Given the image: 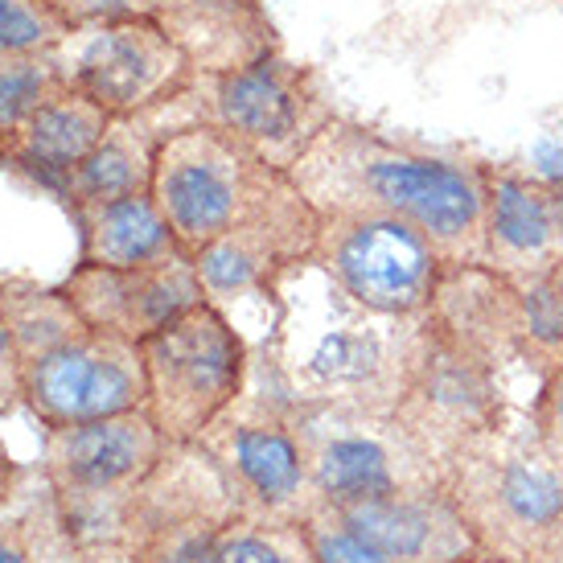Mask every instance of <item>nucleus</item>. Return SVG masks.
Returning <instances> with one entry per match:
<instances>
[{
  "mask_svg": "<svg viewBox=\"0 0 563 563\" xmlns=\"http://www.w3.org/2000/svg\"><path fill=\"white\" fill-rule=\"evenodd\" d=\"M219 563H317L305 518L235 515L219 534Z\"/></svg>",
  "mask_w": 563,
  "mask_h": 563,
  "instance_id": "obj_25",
  "label": "nucleus"
},
{
  "mask_svg": "<svg viewBox=\"0 0 563 563\" xmlns=\"http://www.w3.org/2000/svg\"><path fill=\"white\" fill-rule=\"evenodd\" d=\"M305 527H309V539H313L317 563H387L333 506L313 501L309 515H305Z\"/></svg>",
  "mask_w": 563,
  "mask_h": 563,
  "instance_id": "obj_28",
  "label": "nucleus"
},
{
  "mask_svg": "<svg viewBox=\"0 0 563 563\" xmlns=\"http://www.w3.org/2000/svg\"><path fill=\"white\" fill-rule=\"evenodd\" d=\"M153 16L198 75H222L280 54L276 25L260 0H157Z\"/></svg>",
  "mask_w": 563,
  "mask_h": 563,
  "instance_id": "obj_20",
  "label": "nucleus"
},
{
  "mask_svg": "<svg viewBox=\"0 0 563 563\" xmlns=\"http://www.w3.org/2000/svg\"><path fill=\"white\" fill-rule=\"evenodd\" d=\"M555 264L548 181L485 165V267L510 284H527L551 276Z\"/></svg>",
  "mask_w": 563,
  "mask_h": 563,
  "instance_id": "obj_19",
  "label": "nucleus"
},
{
  "mask_svg": "<svg viewBox=\"0 0 563 563\" xmlns=\"http://www.w3.org/2000/svg\"><path fill=\"white\" fill-rule=\"evenodd\" d=\"M0 317H4V329H9V342L16 350L21 371L87 329L75 300L66 297L63 288H46V284L33 280L0 284Z\"/></svg>",
  "mask_w": 563,
  "mask_h": 563,
  "instance_id": "obj_24",
  "label": "nucleus"
},
{
  "mask_svg": "<svg viewBox=\"0 0 563 563\" xmlns=\"http://www.w3.org/2000/svg\"><path fill=\"white\" fill-rule=\"evenodd\" d=\"M428 321L489 366L527 358V325L518 284L485 264H444L432 292Z\"/></svg>",
  "mask_w": 563,
  "mask_h": 563,
  "instance_id": "obj_18",
  "label": "nucleus"
},
{
  "mask_svg": "<svg viewBox=\"0 0 563 563\" xmlns=\"http://www.w3.org/2000/svg\"><path fill=\"white\" fill-rule=\"evenodd\" d=\"M63 87L87 95L108 115H153L198 82L189 54L157 16L79 25L49 49Z\"/></svg>",
  "mask_w": 563,
  "mask_h": 563,
  "instance_id": "obj_7",
  "label": "nucleus"
},
{
  "mask_svg": "<svg viewBox=\"0 0 563 563\" xmlns=\"http://www.w3.org/2000/svg\"><path fill=\"white\" fill-rule=\"evenodd\" d=\"M292 428L313 501L321 506H354L444 482V461L395 411L297 404Z\"/></svg>",
  "mask_w": 563,
  "mask_h": 563,
  "instance_id": "obj_4",
  "label": "nucleus"
},
{
  "mask_svg": "<svg viewBox=\"0 0 563 563\" xmlns=\"http://www.w3.org/2000/svg\"><path fill=\"white\" fill-rule=\"evenodd\" d=\"M395 416L444 461L465 440L506 420L501 371L423 317V338Z\"/></svg>",
  "mask_w": 563,
  "mask_h": 563,
  "instance_id": "obj_14",
  "label": "nucleus"
},
{
  "mask_svg": "<svg viewBox=\"0 0 563 563\" xmlns=\"http://www.w3.org/2000/svg\"><path fill=\"white\" fill-rule=\"evenodd\" d=\"M551 292H555V305H560V321H563V264L551 267Z\"/></svg>",
  "mask_w": 563,
  "mask_h": 563,
  "instance_id": "obj_35",
  "label": "nucleus"
},
{
  "mask_svg": "<svg viewBox=\"0 0 563 563\" xmlns=\"http://www.w3.org/2000/svg\"><path fill=\"white\" fill-rule=\"evenodd\" d=\"M272 362V358H267ZM292 395L272 366V395L243 407V399L222 411L202 432L210 461L235 489L239 515L255 518H305L313 506L309 470L300 456V440L292 428Z\"/></svg>",
  "mask_w": 563,
  "mask_h": 563,
  "instance_id": "obj_11",
  "label": "nucleus"
},
{
  "mask_svg": "<svg viewBox=\"0 0 563 563\" xmlns=\"http://www.w3.org/2000/svg\"><path fill=\"white\" fill-rule=\"evenodd\" d=\"M235 515V489L202 444H169L128 501V560L219 563V534Z\"/></svg>",
  "mask_w": 563,
  "mask_h": 563,
  "instance_id": "obj_9",
  "label": "nucleus"
},
{
  "mask_svg": "<svg viewBox=\"0 0 563 563\" xmlns=\"http://www.w3.org/2000/svg\"><path fill=\"white\" fill-rule=\"evenodd\" d=\"M111 120L115 115H108L87 95L58 87L9 132V141L0 144V165L58 189L66 173L82 165L87 153L103 141Z\"/></svg>",
  "mask_w": 563,
  "mask_h": 563,
  "instance_id": "obj_21",
  "label": "nucleus"
},
{
  "mask_svg": "<svg viewBox=\"0 0 563 563\" xmlns=\"http://www.w3.org/2000/svg\"><path fill=\"white\" fill-rule=\"evenodd\" d=\"M58 87H63V79H58L49 54L0 63V144L9 141V132H13L46 95L58 91Z\"/></svg>",
  "mask_w": 563,
  "mask_h": 563,
  "instance_id": "obj_27",
  "label": "nucleus"
},
{
  "mask_svg": "<svg viewBox=\"0 0 563 563\" xmlns=\"http://www.w3.org/2000/svg\"><path fill=\"white\" fill-rule=\"evenodd\" d=\"M16 399L46 428L141 411L148 399L141 345L103 329H82L79 338H70L21 371Z\"/></svg>",
  "mask_w": 563,
  "mask_h": 563,
  "instance_id": "obj_13",
  "label": "nucleus"
},
{
  "mask_svg": "<svg viewBox=\"0 0 563 563\" xmlns=\"http://www.w3.org/2000/svg\"><path fill=\"white\" fill-rule=\"evenodd\" d=\"M169 440L161 437L148 411H124L108 420L49 428L42 477L58 494H108L132 498L136 485L161 465Z\"/></svg>",
  "mask_w": 563,
  "mask_h": 563,
  "instance_id": "obj_16",
  "label": "nucleus"
},
{
  "mask_svg": "<svg viewBox=\"0 0 563 563\" xmlns=\"http://www.w3.org/2000/svg\"><path fill=\"white\" fill-rule=\"evenodd\" d=\"M548 214L551 239H555V260L563 264V177H548Z\"/></svg>",
  "mask_w": 563,
  "mask_h": 563,
  "instance_id": "obj_32",
  "label": "nucleus"
},
{
  "mask_svg": "<svg viewBox=\"0 0 563 563\" xmlns=\"http://www.w3.org/2000/svg\"><path fill=\"white\" fill-rule=\"evenodd\" d=\"M0 563H33V548L21 527H0Z\"/></svg>",
  "mask_w": 563,
  "mask_h": 563,
  "instance_id": "obj_33",
  "label": "nucleus"
},
{
  "mask_svg": "<svg viewBox=\"0 0 563 563\" xmlns=\"http://www.w3.org/2000/svg\"><path fill=\"white\" fill-rule=\"evenodd\" d=\"M461 563H501V560H494V555H485V551H477V555H470V560H461Z\"/></svg>",
  "mask_w": 563,
  "mask_h": 563,
  "instance_id": "obj_36",
  "label": "nucleus"
},
{
  "mask_svg": "<svg viewBox=\"0 0 563 563\" xmlns=\"http://www.w3.org/2000/svg\"><path fill=\"white\" fill-rule=\"evenodd\" d=\"M75 222L82 235L79 264L99 267H141L161 264L169 255H181V243L173 235L169 219L161 214L153 194H132L115 202L75 206Z\"/></svg>",
  "mask_w": 563,
  "mask_h": 563,
  "instance_id": "obj_22",
  "label": "nucleus"
},
{
  "mask_svg": "<svg viewBox=\"0 0 563 563\" xmlns=\"http://www.w3.org/2000/svg\"><path fill=\"white\" fill-rule=\"evenodd\" d=\"M66 33L70 25L49 0H0V63L49 54Z\"/></svg>",
  "mask_w": 563,
  "mask_h": 563,
  "instance_id": "obj_26",
  "label": "nucleus"
},
{
  "mask_svg": "<svg viewBox=\"0 0 563 563\" xmlns=\"http://www.w3.org/2000/svg\"><path fill=\"white\" fill-rule=\"evenodd\" d=\"M141 354L148 383L144 411L169 444H198L247 383V342L210 300L144 338Z\"/></svg>",
  "mask_w": 563,
  "mask_h": 563,
  "instance_id": "obj_6",
  "label": "nucleus"
},
{
  "mask_svg": "<svg viewBox=\"0 0 563 563\" xmlns=\"http://www.w3.org/2000/svg\"><path fill=\"white\" fill-rule=\"evenodd\" d=\"M333 510H342L345 522L387 563H461L482 551L444 482Z\"/></svg>",
  "mask_w": 563,
  "mask_h": 563,
  "instance_id": "obj_17",
  "label": "nucleus"
},
{
  "mask_svg": "<svg viewBox=\"0 0 563 563\" xmlns=\"http://www.w3.org/2000/svg\"><path fill=\"white\" fill-rule=\"evenodd\" d=\"M198 79L206 82V124L231 132L280 173H292L317 136L338 120L317 70L280 54Z\"/></svg>",
  "mask_w": 563,
  "mask_h": 563,
  "instance_id": "obj_8",
  "label": "nucleus"
},
{
  "mask_svg": "<svg viewBox=\"0 0 563 563\" xmlns=\"http://www.w3.org/2000/svg\"><path fill=\"white\" fill-rule=\"evenodd\" d=\"M63 292L75 300L87 329H103L136 345L206 300L194 255L186 251L141 267L79 264L66 276Z\"/></svg>",
  "mask_w": 563,
  "mask_h": 563,
  "instance_id": "obj_15",
  "label": "nucleus"
},
{
  "mask_svg": "<svg viewBox=\"0 0 563 563\" xmlns=\"http://www.w3.org/2000/svg\"><path fill=\"white\" fill-rule=\"evenodd\" d=\"M317 214H378L416 227L444 264H485V165L423 153L333 120L288 173Z\"/></svg>",
  "mask_w": 563,
  "mask_h": 563,
  "instance_id": "obj_1",
  "label": "nucleus"
},
{
  "mask_svg": "<svg viewBox=\"0 0 563 563\" xmlns=\"http://www.w3.org/2000/svg\"><path fill=\"white\" fill-rule=\"evenodd\" d=\"M317 235H321V214L297 189V181L284 177L231 231H222L214 243H206L194 255L206 300L222 309V300L260 297V292L276 297V288L292 272L313 264Z\"/></svg>",
  "mask_w": 563,
  "mask_h": 563,
  "instance_id": "obj_12",
  "label": "nucleus"
},
{
  "mask_svg": "<svg viewBox=\"0 0 563 563\" xmlns=\"http://www.w3.org/2000/svg\"><path fill=\"white\" fill-rule=\"evenodd\" d=\"M16 395H21V362H16V350L9 342L4 317H0V404H9Z\"/></svg>",
  "mask_w": 563,
  "mask_h": 563,
  "instance_id": "obj_31",
  "label": "nucleus"
},
{
  "mask_svg": "<svg viewBox=\"0 0 563 563\" xmlns=\"http://www.w3.org/2000/svg\"><path fill=\"white\" fill-rule=\"evenodd\" d=\"M13 485H16V461L0 449V510L9 506V498H13Z\"/></svg>",
  "mask_w": 563,
  "mask_h": 563,
  "instance_id": "obj_34",
  "label": "nucleus"
},
{
  "mask_svg": "<svg viewBox=\"0 0 563 563\" xmlns=\"http://www.w3.org/2000/svg\"><path fill=\"white\" fill-rule=\"evenodd\" d=\"M144 120L148 115L111 120L103 141L87 153V161L66 173L58 194L70 202V210L75 206L115 202V198H132V194L153 189V165H157V148L165 132H148Z\"/></svg>",
  "mask_w": 563,
  "mask_h": 563,
  "instance_id": "obj_23",
  "label": "nucleus"
},
{
  "mask_svg": "<svg viewBox=\"0 0 563 563\" xmlns=\"http://www.w3.org/2000/svg\"><path fill=\"white\" fill-rule=\"evenodd\" d=\"M531 428L551 461L563 465V362L543 371V383H539V395H534L531 407Z\"/></svg>",
  "mask_w": 563,
  "mask_h": 563,
  "instance_id": "obj_29",
  "label": "nucleus"
},
{
  "mask_svg": "<svg viewBox=\"0 0 563 563\" xmlns=\"http://www.w3.org/2000/svg\"><path fill=\"white\" fill-rule=\"evenodd\" d=\"M313 264L345 297L387 317H428L444 272L440 251L399 219L378 214H321Z\"/></svg>",
  "mask_w": 563,
  "mask_h": 563,
  "instance_id": "obj_10",
  "label": "nucleus"
},
{
  "mask_svg": "<svg viewBox=\"0 0 563 563\" xmlns=\"http://www.w3.org/2000/svg\"><path fill=\"white\" fill-rule=\"evenodd\" d=\"M444 489L477 548L501 563H551L563 551V465L531 423H494L444 456Z\"/></svg>",
  "mask_w": 563,
  "mask_h": 563,
  "instance_id": "obj_3",
  "label": "nucleus"
},
{
  "mask_svg": "<svg viewBox=\"0 0 563 563\" xmlns=\"http://www.w3.org/2000/svg\"><path fill=\"white\" fill-rule=\"evenodd\" d=\"M288 173L272 169L231 132L194 120L161 136L153 165V202L169 219L186 255H198L231 231L255 202H264Z\"/></svg>",
  "mask_w": 563,
  "mask_h": 563,
  "instance_id": "obj_5",
  "label": "nucleus"
},
{
  "mask_svg": "<svg viewBox=\"0 0 563 563\" xmlns=\"http://www.w3.org/2000/svg\"><path fill=\"white\" fill-rule=\"evenodd\" d=\"M70 30L79 25H103V21H132V16H153L157 0H49Z\"/></svg>",
  "mask_w": 563,
  "mask_h": 563,
  "instance_id": "obj_30",
  "label": "nucleus"
},
{
  "mask_svg": "<svg viewBox=\"0 0 563 563\" xmlns=\"http://www.w3.org/2000/svg\"><path fill=\"white\" fill-rule=\"evenodd\" d=\"M317 267V264H313ZM321 276V292L292 300L272 342V366L300 407L395 411L416 366L423 317L371 313Z\"/></svg>",
  "mask_w": 563,
  "mask_h": 563,
  "instance_id": "obj_2",
  "label": "nucleus"
}]
</instances>
